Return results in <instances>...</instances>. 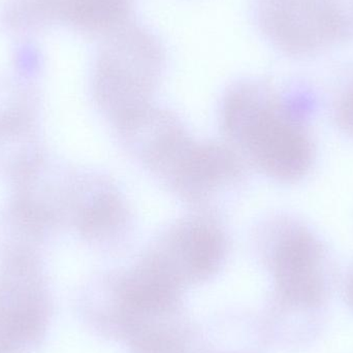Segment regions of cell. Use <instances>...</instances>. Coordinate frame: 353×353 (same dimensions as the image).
<instances>
[{
  "label": "cell",
  "mask_w": 353,
  "mask_h": 353,
  "mask_svg": "<svg viewBox=\"0 0 353 353\" xmlns=\"http://www.w3.org/2000/svg\"><path fill=\"white\" fill-rule=\"evenodd\" d=\"M225 234L208 216H190L176 222L159 238L148 256L178 283L213 274L225 257Z\"/></svg>",
  "instance_id": "obj_5"
},
{
  "label": "cell",
  "mask_w": 353,
  "mask_h": 353,
  "mask_svg": "<svg viewBox=\"0 0 353 353\" xmlns=\"http://www.w3.org/2000/svg\"><path fill=\"white\" fill-rule=\"evenodd\" d=\"M47 307L41 272L26 250L12 253L0 272V353H22L45 331Z\"/></svg>",
  "instance_id": "obj_3"
},
{
  "label": "cell",
  "mask_w": 353,
  "mask_h": 353,
  "mask_svg": "<svg viewBox=\"0 0 353 353\" xmlns=\"http://www.w3.org/2000/svg\"><path fill=\"white\" fill-rule=\"evenodd\" d=\"M259 21L274 45L292 55L316 53L347 32L334 0H261Z\"/></svg>",
  "instance_id": "obj_4"
},
{
  "label": "cell",
  "mask_w": 353,
  "mask_h": 353,
  "mask_svg": "<svg viewBox=\"0 0 353 353\" xmlns=\"http://www.w3.org/2000/svg\"><path fill=\"white\" fill-rule=\"evenodd\" d=\"M79 232L97 243H114L128 230L130 214L117 191L109 185H97L74 210Z\"/></svg>",
  "instance_id": "obj_8"
},
{
  "label": "cell",
  "mask_w": 353,
  "mask_h": 353,
  "mask_svg": "<svg viewBox=\"0 0 353 353\" xmlns=\"http://www.w3.org/2000/svg\"><path fill=\"white\" fill-rule=\"evenodd\" d=\"M352 296H353V279L352 281Z\"/></svg>",
  "instance_id": "obj_11"
},
{
  "label": "cell",
  "mask_w": 353,
  "mask_h": 353,
  "mask_svg": "<svg viewBox=\"0 0 353 353\" xmlns=\"http://www.w3.org/2000/svg\"><path fill=\"white\" fill-rule=\"evenodd\" d=\"M242 173V157L232 147L191 139L161 179L183 199L203 203L238 182Z\"/></svg>",
  "instance_id": "obj_6"
},
{
  "label": "cell",
  "mask_w": 353,
  "mask_h": 353,
  "mask_svg": "<svg viewBox=\"0 0 353 353\" xmlns=\"http://www.w3.org/2000/svg\"><path fill=\"white\" fill-rule=\"evenodd\" d=\"M161 57L159 47L142 31H123L110 41L97 68L95 97L114 123L150 105Z\"/></svg>",
  "instance_id": "obj_2"
},
{
  "label": "cell",
  "mask_w": 353,
  "mask_h": 353,
  "mask_svg": "<svg viewBox=\"0 0 353 353\" xmlns=\"http://www.w3.org/2000/svg\"><path fill=\"white\" fill-rule=\"evenodd\" d=\"M271 261L282 294L292 302L313 305L323 290V251L306 228L288 226L272 239Z\"/></svg>",
  "instance_id": "obj_7"
},
{
  "label": "cell",
  "mask_w": 353,
  "mask_h": 353,
  "mask_svg": "<svg viewBox=\"0 0 353 353\" xmlns=\"http://www.w3.org/2000/svg\"><path fill=\"white\" fill-rule=\"evenodd\" d=\"M336 118L340 128L353 136V85L340 99L336 110Z\"/></svg>",
  "instance_id": "obj_10"
},
{
  "label": "cell",
  "mask_w": 353,
  "mask_h": 353,
  "mask_svg": "<svg viewBox=\"0 0 353 353\" xmlns=\"http://www.w3.org/2000/svg\"><path fill=\"white\" fill-rule=\"evenodd\" d=\"M85 23L99 30H119L130 10V0H81Z\"/></svg>",
  "instance_id": "obj_9"
},
{
  "label": "cell",
  "mask_w": 353,
  "mask_h": 353,
  "mask_svg": "<svg viewBox=\"0 0 353 353\" xmlns=\"http://www.w3.org/2000/svg\"><path fill=\"white\" fill-rule=\"evenodd\" d=\"M221 119L236 153L265 175L292 182L310 169L313 147L304 124L265 89L234 87L224 99Z\"/></svg>",
  "instance_id": "obj_1"
}]
</instances>
